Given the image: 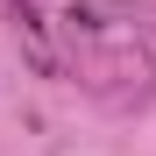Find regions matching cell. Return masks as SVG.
I'll list each match as a JSON object with an SVG mask.
<instances>
[{
  "instance_id": "obj_1",
  "label": "cell",
  "mask_w": 156,
  "mask_h": 156,
  "mask_svg": "<svg viewBox=\"0 0 156 156\" xmlns=\"http://www.w3.org/2000/svg\"><path fill=\"white\" fill-rule=\"evenodd\" d=\"M50 29L64 43L50 71H71V85L114 107L156 92V0H71Z\"/></svg>"
}]
</instances>
